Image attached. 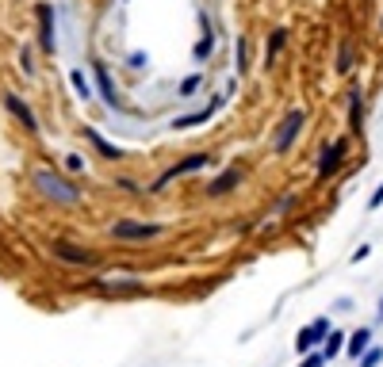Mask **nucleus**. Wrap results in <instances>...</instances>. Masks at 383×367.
<instances>
[{
  "instance_id": "473e14b6",
  "label": "nucleus",
  "mask_w": 383,
  "mask_h": 367,
  "mask_svg": "<svg viewBox=\"0 0 383 367\" xmlns=\"http://www.w3.org/2000/svg\"><path fill=\"white\" fill-rule=\"evenodd\" d=\"M380 31H383V16H380Z\"/></svg>"
},
{
  "instance_id": "0eeeda50",
  "label": "nucleus",
  "mask_w": 383,
  "mask_h": 367,
  "mask_svg": "<svg viewBox=\"0 0 383 367\" xmlns=\"http://www.w3.org/2000/svg\"><path fill=\"white\" fill-rule=\"evenodd\" d=\"M46 249H50V256L58 264H69V268H96V253H92V249H84V245H77V241L54 237Z\"/></svg>"
},
{
  "instance_id": "4be33fe9",
  "label": "nucleus",
  "mask_w": 383,
  "mask_h": 367,
  "mask_svg": "<svg viewBox=\"0 0 383 367\" xmlns=\"http://www.w3.org/2000/svg\"><path fill=\"white\" fill-rule=\"evenodd\" d=\"M234 69H238V77L250 73V39L245 35H238V42H234Z\"/></svg>"
},
{
  "instance_id": "aec40b11",
  "label": "nucleus",
  "mask_w": 383,
  "mask_h": 367,
  "mask_svg": "<svg viewBox=\"0 0 383 367\" xmlns=\"http://www.w3.org/2000/svg\"><path fill=\"white\" fill-rule=\"evenodd\" d=\"M69 88H73L77 100H84V104L96 100V88H92V81L84 77V69H69Z\"/></svg>"
},
{
  "instance_id": "f257e3e1",
  "label": "nucleus",
  "mask_w": 383,
  "mask_h": 367,
  "mask_svg": "<svg viewBox=\"0 0 383 367\" xmlns=\"http://www.w3.org/2000/svg\"><path fill=\"white\" fill-rule=\"evenodd\" d=\"M31 188L39 191L46 203H54V207H77L84 199V191L77 188L73 180H66L62 172H54V169H35L31 172Z\"/></svg>"
},
{
  "instance_id": "7ed1b4c3",
  "label": "nucleus",
  "mask_w": 383,
  "mask_h": 367,
  "mask_svg": "<svg viewBox=\"0 0 383 367\" xmlns=\"http://www.w3.org/2000/svg\"><path fill=\"white\" fill-rule=\"evenodd\" d=\"M303 126H307V107H288V111H283V119L276 122V131H272V153L276 157L292 153V146L299 142Z\"/></svg>"
},
{
  "instance_id": "72a5a7b5",
  "label": "nucleus",
  "mask_w": 383,
  "mask_h": 367,
  "mask_svg": "<svg viewBox=\"0 0 383 367\" xmlns=\"http://www.w3.org/2000/svg\"><path fill=\"white\" fill-rule=\"evenodd\" d=\"M123 4H127V0H123Z\"/></svg>"
},
{
  "instance_id": "c756f323",
  "label": "nucleus",
  "mask_w": 383,
  "mask_h": 367,
  "mask_svg": "<svg viewBox=\"0 0 383 367\" xmlns=\"http://www.w3.org/2000/svg\"><path fill=\"white\" fill-rule=\"evenodd\" d=\"M368 256H372V245H360V249L349 256V261H353V264H360V261H368Z\"/></svg>"
},
{
  "instance_id": "4468645a",
  "label": "nucleus",
  "mask_w": 383,
  "mask_h": 367,
  "mask_svg": "<svg viewBox=\"0 0 383 367\" xmlns=\"http://www.w3.org/2000/svg\"><path fill=\"white\" fill-rule=\"evenodd\" d=\"M364 111H368V100H364V88L360 84H353L349 88V138H360L364 134Z\"/></svg>"
},
{
  "instance_id": "423d86ee",
  "label": "nucleus",
  "mask_w": 383,
  "mask_h": 367,
  "mask_svg": "<svg viewBox=\"0 0 383 367\" xmlns=\"http://www.w3.org/2000/svg\"><path fill=\"white\" fill-rule=\"evenodd\" d=\"M108 234L115 241H153V237H165L161 222H142V218H119L108 226Z\"/></svg>"
},
{
  "instance_id": "c85d7f7f",
  "label": "nucleus",
  "mask_w": 383,
  "mask_h": 367,
  "mask_svg": "<svg viewBox=\"0 0 383 367\" xmlns=\"http://www.w3.org/2000/svg\"><path fill=\"white\" fill-rule=\"evenodd\" d=\"M380 207H383V184H375L372 199H368V211H380Z\"/></svg>"
},
{
  "instance_id": "6ab92c4d",
  "label": "nucleus",
  "mask_w": 383,
  "mask_h": 367,
  "mask_svg": "<svg viewBox=\"0 0 383 367\" xmlns=\"http://www.w3.org/2000/svg\"><path fill=\"white\" fill-rule=\"evenodd\" d=\"M84 138H88V142H92V146L100 149V153H104V157H108V161H119V157H123V149H119V146H111V142H108V138H104V134H100V131H96V126H84Z\"/></svg>"
},
{
  "instance_id": "412c9836",
  "label": "nucleus",
  "mask_w": 383,
  "mask_h": 367,
  "mask_svg": "<svg viewBox=\"0 0 383 367\" xmlns=\"http://www.w3.org/2000/svg\"><path fill=\"white\" fill-rule=\"evenodd\" d=\"M96 287H104V291H111V294H134V291H142V279H92Z\"/></svg>"
},
{
  "instance_id": "2eb2a0df",
  "label": "nucleus",
  "mask_w": 383,
  "mask_h": 367,
  "mask_svg": "<svg viewBox=\"0 0 383 367\" xmlns=\"http://www.w3.org/2000/svg\"><path fill=\"white\" fill-rule=\"evenodd\" d=\"M288 39H292V31H288V27H272V31H268V39H265V50H261V66L272 69L276 57L283 54V46H288Z\"/></svg>"
},
{
  "instance_id": "b1692460",
  "label": "nucleus",
  "mask_w": 383,
  "mask_h": 367,
  "mask_svg": "<svg viewBox=\"0 0 383 367\" xmlns=\"http://www.w3.org/2000/svg\"><path fill=\"white\" fill-rule=\"evenodd\" d=\"M357 364H360V367H380V364H383V348H380V344H372V348H368L364 356L357 359Z\"/></svg>"
},
{
  "instance_id": "f8f14e48",
  "label": "nucleus",
  "mask_w": 383,
  "mask_h": 367,
  "mask_svg": "<svg viewBox=\"0 0 383 367\" xmlns=\"http://www.w3.org/2000/svg\"><path fill=\"white\" fill-rule=\"evenodd\" d=\"M330 318H315L310 321V326H303L299 329V337H295V352H299V356H307V352H315L318 344L326 341V333H330Z\"/></svg>"
},
{
  "instance_id": "2f4dec72",
  "label": "nucleus",
  "mask_w": 383,
  "mask_h": 367,
  "mask_svg": "<svg viewBox=\"0 0 383 367\" xmlns=\"http://www.w3.org/2000/svg\"><path fill=\"white\" fill-rule=\"evenodd\" d=\"M375 318H380V321H383V294H380V310H375Z\"/></svg>"
},
{
  "instance_id": "6e6552de",
  "label": "nucleus",
  "mask_w": 383,
  "mask_h": 367,
  "mask_svg": "<svg viewBox=\"0 0 383 367\" xmlns=\"http://www.w3.org/2000/svg\"><path fill=\"white\" fill-rule=\"evenodd\" d=\"M226 100H230V96H226V92H218V96L211 100L207 107H200V111H188V115H180V119H173V122H169V131H192V126H207V122L226 107Z\"/></svg>"
},
{
  "instance_id": "1a4fd4ad",
  "label": "nucleus",
  "mask_w": 383,
  "mask_h": 367,
  "mask_svg": "<svg viewBox=\"0 0 383 367\" xmlns=\"http://www.w3.org/2000/svg\"><path fill=\"white\" fill-rule=\"evenodd\" d=\"M215 50H218L215 23H211L207 12H200V39H196V46H192V62H196V66H207L211 57H215Z\"/></svg>"
},
{
  "instance_id": "a211bd4d",
  "label": "nucleus",
  "mask_w": 383,
  "mask_h": 367,
  "mask_svg": "<svg viewBox=\"0 0 383 367\" xmlns=\"http://www.w3.org/2000/svg\"><path fill=\"white\" fill-rule=\"evenodd\" d=\"M345 337H349V333H342V329H330V333H326V341L318 344V352H322L326 364H330L333 356H342V352H345Z\"/></svg>"
},
{
  "instance_id": "f03ea898",
  "label": "nucleus",
  "mask_w": 383,
  "mask_h": 367,
  "mask_svg": "<svg viewBox=\"0 0 383 367\" xmlns=\"http://www.w3.org/2000/svg\"><path fill=\"white\" fill-rule=\"evenodd\" d=\"M215 164H218L215 153H188L184 161L169 164V169L161 172V176L153 180L146 191H150V196H161V191H165V184H173V180H184V176H192V172H207V169H215Z\"/></svg>"
},
{
  "instance_id": "a878e982",
  "label": "nucleus",
  "mask_w": 383,
  "mask_h": 367,
  "mask_svg": "<svg viewBox=\"0 0 383 367\" xmlns=\"http://www.w3.org/2000/svg\"><path fill=\"white\" fill-rule=\"evenodd\" d=\"M127 66H131L134 73H146V66H150V54H142V50H134V54L127 57Z\"/></svg>"
},
{
  "instance_id": "7c9ffc66",
  "label": "nucleus",
  "mask_w": 383,
  "mask_h": 367,
  "mask_svg": "<svg viewBox=\"0 0 383 367\" xmlns=\"http://www.w3.org/2000/svg\"><path fill=\"white\" fill-rule=\"evenodd\" d=\"M115 184H119L123 191H131V196H138V184H134V180H115Z\"/></svg>"
},
{
  "instance_id": "cd10ccee",
  "label": "nucleus",
  "mask_w": 383,
  "mask_h": 367,
  "mask_svg": "<svg viewBox=\"0 0 383 367\" xmlns=\"http://www.w3.org/2000/svg\"><path fill=\"white\" fill-rule=\"evenodd\" d=\"M299 367H326V359H322V352H307V356L299 359Z\"/></svg>"
},
{
  "instance_id": "dca6fc26",
  "label": "nucleus",
  "mask_w": 383,
  "mask_h": 367,
  "mask_svg": "<svg viewBox=\"0 0 383 367\" xmlns=\"http://www.w3.org/2000/svg\"><path fill=\"white\" fill-rule=\"evenodd\" d=\"M353 69H357V46H353L349 35H342V39H337V57H333V73L349 77Z\"/></svg>"
},
{
  "instance_id": "393cba45",
  "label": "nucleus",
  "mask_w": 383,
  "mask_h": 367,
  "mask_svg": "<svg viewBox=\"0 0 383 367\" xmlns=\"http://www.w3.org/2000/svg\"><path fill=\"white\" fill-rule=\"evenodd\" d=\"M19 69H24L27 77H35V73H39V69H35V54H31V46H24V50H19Z\"/></svg>"
},
{
  "instance_id": "39448f33",
  "label": "nucleus",
  "mask_w": 383,
  "mask_h": 367,
  "mask_svg": "<svg viewBox=\"0 0 383 367\" xmlns=\"http://www.w3.org/2000/svg\"><path fill=\"white\" fill-rule=\"evenodd\" d=\"M35 23H39V50L42 54H58V8L50 0H39L35 4Z\"/></svg>"
},
{
  "instance_id": "f3484780",
  "label": "nucleus",
  "mask_w": 383,
  "mask_h": 367,
  "mask_svg": "<svg viewBox=\"0 0 383 367\" xmlns=\"http://www.w3.org/2000/svg\"><path fill=\"white\" fill-rule=\"evenodd\" d=\"M368 348H372V326H360V329H353V333L345 337V356L360 359Z\"/></svg>"
},
{
  "instance_id": "20e7f679",
  "label": "nucleus",
  "mask_w": 383,
  "mask_h": 367,
  "mask_svg": "<svg viewBox=\"0 0 383 367\" xmlns=\"http://www.w3.org/2000/svg\"><path fill=\"white\" fill-rule=\"evenodd\" d=\"M349 149H353V142H349V134H337V138H330L322 146V153H318V164H315V176H318V184L322 180H330V176H337V172L345 169V161H349Z\"/></svg>"
},
{
  "instance_id": "ddd939ff",
  "label": "nucleus",
  "mask_w": 383,
  "mask_h": 367,
  "mask_svg": "<svg viewBox=\"0 0 383 367\" xmlns=\"http://www.w3.org/2000/svg\"><path fill=\"white\" fill-rule=\"evenodd\" d=\"M242 180H245V169H223V172H215V176L207 180V196L211 199H223V196H230V191H238L242 188Z\"/></svg>"
},
{
  "instance_id": "5701e85b",
  "label": "nucleus",
  "mask_w": 383,
  "mask_h": 367,
  "mask_svg": "<svg viewBox=\"0 0 383 367\" xmlns=\"http://www.w3.org/2000/svg\"><path fill=\"white\" fill-rule=\"evenodd\" d=\"M203 81H207V73H203V69H196L192 77H184V81H180V88H176V92H180V100L196 96V92L203 88Z\"/></svg>"
},
{
  "instance_id": "bb28decb",
  "label": "nucleus",
  "mask_w": 383,
  "mask_h": 367,
  "mask_svg": "<svg viewBox=\"0 0 383 367\" xmlns=\"http://www.w3.org/2000/svg\"><path fill=\"white\" fill-rule=\"evenodd\" d=\"M62 161H66V172H84V157L81 153H66Z\"/></svg>"
},
{
  "instance_id": "9d476101",
  "label": "nucleus",
  "mask_w": 383,
  "mask_h": 367,
  "mask_svg": "<svg viewBox=\"0 0 383 367\" xmlns=\"http://www.w3.org/2000/svg\"><path fill=\"white\" fill-rule=\"evenodd\" d=\"M92 88H96V96L104 100V104L111 107V111H127L123 107V100H119V88H115V81H111V69L104 66V62H92Z\"/></svg>"
},
{
  "instance_id": "9b49d317",
  "label": "nucleus",
  "mask_w": 383,
  "mask_h": 367,
  "mask_svg": "<svg viewBox=\"0 0 383 367\" xmlns=\"http://www.w3.org/2000/svg\"><path fill=\"white\" fill-rule=\"evenodd\" d=\"M0 104L8 107V115L19 122V126H24L27 134H42V126H39V115L31 111V104H27L24 96H16V92H4V96H0Z\"/></svg>"
}]
</instances>
